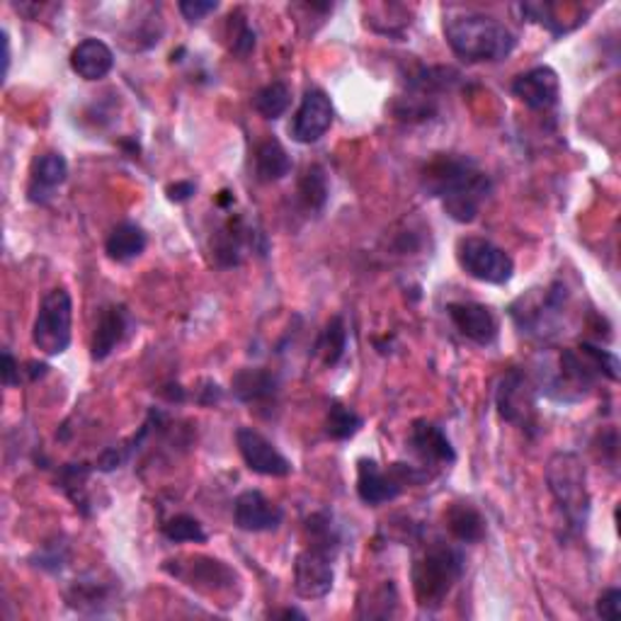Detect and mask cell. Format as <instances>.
<instances>
[{"label":"cell","instance_id":"37","mask_svg":"<svg viewBox=\"0 0 621 621\" xmlns=\"http://www.w3.org/2000/svg\"><path fill=\"white\" fill-rule=\"evenodd\" d=\"M27 366H30V370H27L30 382H37V379H42L44 374H47V370H49V366L44 364V362H30Z\"/></svg>","mask_w":621,"mask_h":621},{"label":"cell","instance_id":"2","mask_svg":"<svg viewBox=\"0 0 621 621\" xmlns=\"http://www.w3.org/2000/svg\"><path fill=\"white\" fill-rule=\"evenodd\" d=\"M444 39L454 56L468 64L505 61L517 47L512 30L498 18L483 13H456L444 18Z\"/></svg>","mask_w":621,"mask_h":621},{"label":"cell","instance_id":"6","mask_svg":"<svg viewBox=\"0 0 621 621\" xmlns=\"http://www.w3.org/2000/svg\"><path fill=\"white\" fill-rule=\"evenodd\" d=\"M71 324H74V298L66 290H52L44 294L37 318L32 326L34 348L49 358L64 354L71 345Z\"/></svg>","mask_w":621,"mask_h":621},{"label":"cell","instance_id":"31","mask_svg":"<svg viewBox=\"0 0 621 621\" xmlns=\"http://www.w3.org/2000/svg\"><path fill=\"white\" fill-rule=\"evenodd\" d=\"M66 558H68L66 544H44V549L37 551V556H34V561H37L34 566H39L44 571H59Z\"/></svg>","mask_w":621,"mask_h":621},{"label":"cell","instance_id":"18","mask_svg":"<svg viewBox=\"0 0 621 621\" xmlns=\"http://www.w3.org/2000/svg\"><path fill=\"white\" fill-rule=\"evenodd\" d=\"M68 178V163L61 154L47 151L32 160L27 200L32 204H49Z\"/></svg>","mask_w":621,"mask_h":621},{"label":"cell","instance_id":"25","mask_svg":"<svg viewBox=\"0 0 621 621\" xmlns=\"http://www.w3.org/2000/svg\"><path fill=\"white\" fill-rule=\"evenodd\" d=\"M292 172V158L278 139H264L256 148V176L260 182H280Z\"/></svg>","mask_w":621,"mask_h":621},{"label":"cell","instance_id":"33","mask_svg":"<svg viewBox=\"0 0 621 621\" xmlns=\"http://www.w3.org/2000/svg\"><path fill=\"white\" fill-rule=\"evenodd\" d=\"M178 8L188 22H200L210 13H214L218 3H214V0H182Z\"/></svg>","mask_w":621,"mask_h":621},{"label":"cell","instance_id":"24","mask_svg":"<svg viewBox=\"0 0 621 621\" xmlns=\"http://www.w3.org/2000/svg\"><path fill=\"white\" fill-rule=\"evenodd\" d=\"M146 246H148V236L144 228L134 222H124L112 228L105 250L110 260L114 262H132L142 256Z\"/></svg>","mask_w":621,"mask_h":621},{"label":"cell","instance_id":"11","mask_svg":"<svg viewBox=\"0 0 621 621\" xmlns=\"http://www.w3.org/2000/svg\"><path fill=\"white\" fill-rule=\"evenodd\" d=\"M236 444L238 452L244 456L246 466L258 476H270V478H284L290 476L294 466L278 447H274L268 437L260 434L252 428H240L236 432Z\"/></svg>","mask_w":621,"mask_h":621},{"label":"cell","instance_id":"5","mask_svg":"<svg viewBox=\"0 0 621 621\" xmlns=\"http://www.w3.org/2000/svg\"><path fill=\"white\" fill-rule=\"evenodd\" d=\"M568 306V290L561 282H551L544 290L522 294L510 306V318L520 332L537 340H551L561 332Z\"/></svg>","mask_w":621,"mask_h":621},{"label":"cell","instance_id":"34","mask_svg":"<svg viewBox=\"0 0 621 621\" xmlns=\"http://www.w3.org/2000/svg\"><path fill=\"white\" fill-rule=\"evenodd\" d=\"M252 49H256V32H252L248 22H238V30L234 32L232 52L238 56H248Z\"/></svg>","mask_w":621,"mask_h":621},{"label":"cell","instance_id":"30","mask_svg":"<svg viewBox=\"0 0 621 621\" xmlns=\"http://www.w3.org/2000/svg\"><path fill=\"white\" fill-rule=\"evenodd\" d=\"M160 532L172 544H202L206 542V532L200 520H194L192 515H176L160 527Z\"/></svg>","mask_w":621,"mask_h":621},{"label":"cell","instance_id":"27","mask_svg":"<svg viewBox=\"0 0 621 621\" xmlns=\"http://www.w3.org/2000/svg\"><path fill=\"white\" fill-rule=\"evenodd\" d=\"M345 350H348V328H345V320L340 316H332L326 328L320 330L314 352L326 366H336L345 358Z\"/></svg>","mask_w":621,"mask_h":621},{"label":"cell","instance_id":"20","mask_svg":"<svg viewBox=\"0 0 621 621\" xmlns=\"http://www.w3.org/2000/svg\"><path fill=\"white\" fill-rule=\"evenodd\" d=\"M168 573L178 575V578H185L188 585L197 590H228L234 588L236 573L226 566L224 561L216 558H192L185 568H170L166 566Z\"/></svg>","mask_w":621,"mask_h":621},{"label":"cell","instance_id":"17","mask_svg":"<svg viewBox=\"0 0 621 621\" xmlns=\"http://www.w3.org/2000/svg\"><path fill=\"white\" fill-rule=\"evenodd\" d=\"M134 320L129 316V310L124 306H105L100 308L98 324L93 330V340H90V354H93L95 362L108 360L110 354L120 348L122 340L132 332Z\"/></svg>","mask_w":621,"mask_h":621},{"label":"cell","instance_id":"26","mask_svg":"<svg viewBox=\"0 0 621 621\" xmlns=\"http://www.w3.org/2000/svg\"><path fill=\"white\" fill-rule=\"evenodd\" d=\"M328 197H330V188H328L326 170L320 166H308L296 185V200L302 204V210L308 214L324 212Z\"/></svg>","mask_w":621,"mask_h":621},{"label":"cell","instance_id":"1","mask_svg":"<svg viewBox=\"0 0 621 621\" xmlns=\"http://www.w3.org/2000/svg\"><path fill=\"white\" fill-rule=\"evenodd\" d=\"M422 190L442 202L447 216L456 224L476 222L481 206L493 192V182L486 170H481L474 158L459 154L434 156L422 170Z\"/></svg>","mask_w":621,"mask_h":621},{"label":"cell","instance_id":"29","mask_svg":"<svg viewBox=\"0 0 621 621\" xmlns=\"http://www.w3.org/2000/svg\"><path fill=\"white\" fill-rule=\"evenodd\" d=\"M252 105H256V110L264 120H280L292 105V90L278 80V83L260 88L256 93V100H252Z\"/></svg>","mask_w":621,"mask_h":621},{"label":"cell","instance_id":"36","mask_svg":"<svg viewBox=\"0 0 621 621\" xmlns=\"http://www.w3.org/2000/svg\"><path fill=\"white\" fill-rule=\"evenodd\" d=\"M194 192H197V188H194V182H190V180L172 182V185H168V190H166L168 200H170V202H178V204L192 200Z\"/></svg>","mask_w":621,"mask_h":621},{"label":"cell","instance_id":"3","mask_svg":"<svg viewBox=\"0 0 621 621\" xmlns=\"http://www.w3.org/2000/svg\"><path fill=\"white\" fill-rule=\"evenodd\" d=\"M466 561L462 549L444 542H432L410 568L413 590L422 609H440L454 585L462 580Z\"/></svg>","mask_w":621,"mask_h":621},{"label":"cell","instance_id":"16","mask_svg":"<svg viewBox=\"0 0 621 621\" xmlns=\"http://www.w3.org/2000/svg\"><path fill=\"white\" fill-rule=\"evenodd\" d=\"M408 447L425 466H450L456 462V452L440 425L416 420L408 434Z\"/></svg>","mask_w":621,"mask_h":621},{"label":"cell","instance_id":"21","mask_svg":"<svg viewBox=\"0 0 621 621\" xmlns=\"http://www.w3.org/2000/svg\"><path fill=\"white\" fill-rule=\"evenodd\" d=\"M71 68L83 80H102L114 68V52L102 39L88 37L71 52Z\"/></svg>","mask_w":621,"mask_h":621},{"label":"cell","instance_id":"9","mask_svg":"<svg viewBox=\"0 0 621 621\" xmlns=\"http://www.w3.org/2000/svg\"><path fill=\"white\" fill-rule=\"evenodd\" d=\"M498 416L524 432H534L539 425L537 388L522 370H510L496 386Z\"/></svg>","mask_w":621,"mask_h":621},{"label":"cell","instance_id":"8","mask_svg":"<svg viewBox=\"0 0 621 621\" xmlns=\"http://www.w3.org/2000/svg\"><path fill=\"white\" fill-rule=\"evenodd\" d=\"M456 262L468 278L486 284H505L515 274V260L510 258V252H505L493 240L478 236L459 240Z\"/></svg>","mask_w":621,"mask_h":621},{"label":"cell","instance_id":"14","mask_svg":"<svg viewBox=\"0 0 621 621\" xmlns=\"http://www.w3.org/2000/svg\"><path fill=\"white\" fill-rule=\"evenodd\" d=\"M512 93L517 100H522L529 110L546 112L558 105V98H561L558 74L551 66L529 68L527 74L515 78Z\"/></svg>","mask_w":621,"mask_h":621},{"label":"cell","instance_id":"22","mask_svg":"<svg viewBox=\"0 0 621 621\" xmlns=\"http://www.w3.org/2000/svg\"><path fill=\"white\" fill-rule=\"evenodd\" d=\"M246 246L256 248V234L240 218H232V222L218 228L214 238V258L222 268H234L244 258Z\"/></svg>","mask_w":621,"mask_h":621},{"label":"cell","instance_id":"13","mask_svg":"<svg viewBox=\"0 0 621 621\" xmlns=\"http://www.w3.org/2000/svg\"><path fill=\"white\" fill-rule=\"evenodd\" d=\"M447 316L454 324V328L471 342L488 348L498 340L500 336V324L498 316L493 314V308L486 304L476 302H454L447 306Z\"/></svg>","mask_w":621,"mask_h":621},{"label":"cell","instance_id":"28","mask_svg":"<svg viewBox=\"0 0 621 621\" xmlns=\"http://www.w3.org/2000/svg\"><path fill=\"white\" fill-rule=\"evenodd\" d=\"M362 425L364 420L354 408H348L342 404H330L328 418H326V434L330 437V440H338V442L350 440V437H354L362 430Z\"/></svg>","mask_w":621,"mask_h":621},{"label":"cell","instance_id":"23","mask_svg":"<svg viewBox=\"0 0 621 621\" xmlns=\"http://www.w3.org/2000/svg\"><path fill=\"white\" fill-rule=\"evenodd\" d=\"M444 522H447V529H450V534L462 544H478L486 539V532H488L483 515L468 503H454L452 508L447 510Z\"/></svg>","mask_w":621,"mask_h":621},{"label":"cell","instance_id":"7","mask_svg":"<svg viewBox=\"0 0 621 621\" xmlns=\"http://www.w3.org/2000/svg\"><path fill=\"white\" fill-rule=\"evenodd\" d=\"M428 478V471L410 464H391L388 471L379 466L374 459L358 462V496L370 508H379L396 500L406 486H418Z\"/></svg>","mask_w":621,"mask_h":621},{"label":"cell","instance_id":"38","mask_svg":"<svg viewBox=\"0 0 621 621\" xmlns=\"http://www.w3.org/2000/svg\"><path fill=\"white\" fill-rule=\"evenodd\" d=\"M8 68H10V37L3 30V76H8Z\"/></svg>","mask_w":621,"mask_h":621},{"label":"cell","instance_id":"15","mask_svg":"<svg viewBox=\"0 0 621 621\" xmlns=\"http://www.w3.org/2000/svg\"><path fill=\"white\" fill-rule=\"evenodd\" d=\"M284 520V510L260 490L240 493L234 503V522L244 532H274Z\"/></svg>","mask_w":621,"mask_h":621},{"label":"cell","instance_id":"19","mask_svg":"<svg viewBox=\"0 0 621 621\" xmlns=\"http://www.w3.org/2000/svg\"><path fill=\"white\" fill-rule=\"evenodd\" d=\"M232 394L246 406H270L280 394V379L260 366H246L234 374Z\"/></svg>","mask_w":621,"mask_h":621},{"label":"cell","instance_id":"4","mask_svg":"<svg viewBox=\"0 0 621 621\" xmlns=\"http://www.w3.org/2000/svg\"><path fill=\"white\" fill-rule=\"evenodd\" d=\"M546 483L568 527L573 532H583L590 517L588 471L583 459L575 452H556L549 459Z\"/></svg>","mask_w":621,"mask_h":621},{"label":"cell","instance_id":"39","mask_svg":"<svg viewBox=\"0 0 621 621\" xmlns=\"http://www.w3.org/2000/svg\"><path fill=\"white\" fill-rule=\"evenodd\" d=\"M272 617H284V619H292V617H296V619H306V614H304V612H298V609H282V612H274Z\"/></svg>","mask_w":621,"mask_h":621},{"label":"cell","instance_id":"32","mask_svg":"<svg viewBox=\"0 0 621 621\" xmlns=\"http://www.w3.org/2000/svg\"><path fill=\"white\" fill-rule=\"evenodd\" d=\"M595 612L597 617L609 619V621H617L621 619V590L619 588H609L600 595V600L595 605Z\"/></svg>","mask_w":621,"mask_h":621},{"label":"cell","instance_id":"10","mask_svg":"<svg viewBox=\"0 0 621 621\" xmlns=\"http://www.w3.org/2000/svg\"><path fill=\"white\" fill-rule=\"evenodd\" d=\"M338 546L324 542H310L294 561V592L304 600H324L332 590L336 571L332 556Z\"/></svg>","mask_w":621,"mask_h":621},{"label":"cell","instance_id":"12","mask_svg":"<svg viewBox=\"0 0 621 621\" xmlns=\"http://www.w3.org/2000/svg\"><path fill=\"white\" fill-rule=\"evenodd\" d=\"M332 120H336V108L324 90H306L290 126L292 139L298 144H316L328 134Z\"/></svg>","mask_w":621,"mask_h":621},{"label":"cell","instance_id":"35","mask_svg":"<svg viewBox=\"0 0 621 621\" xmlns=\"http://www.w3.org/2000/svg\"><path fill=\"white\" fill-rule=\"evenodd\" d=\"M0 376H3V384L8 388L20 384V362L13 358V352L10 350H3V366H0Z\"/></svg>","mask_w":621,"mask_h":621}]
</instances>
